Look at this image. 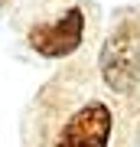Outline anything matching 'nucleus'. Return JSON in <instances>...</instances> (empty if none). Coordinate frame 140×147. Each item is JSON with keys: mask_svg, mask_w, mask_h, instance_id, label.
Segmentation results:
<instances>
[{"mask_svg": "<svg viewBox=\"0 0 140 147\" xmlns=\"http://www.w3.org/2000/svg\"><path fill=\"white\" fill-rule=\"evenodd\" d=\"M98 72L114 92L137 95L140 92V26L137 20H124L104 39L98 53Z\"/></svg>", "mask_w": 140, "mask_h": 147, "instance_id": "3", "label": "nucleus"}, {"mask_svg": "<svg viewBox=\"0 0 140 147\" xmlns=\"http://www.w3.org/2000/svg\"><path fill=\"white\" fill-rule=\"evenodd\" d=\"M94 30V7L88 0H42L26 23V42L42 59H72Z\"/></svg>", "mask_w": 140, "mask_h": 147, "instance_id": "2", "label": "nucleus"}, {"mask_svg": "<svg viewBox=\"0 0 140 147\" xmlns=\"http://www.w3.org/2000/svg\"><path fill=\"white\" fill-rule=\"evenodd\" d=\"M140 95L114 92L91 56H78L36 92L23 118V147H134Z\"/></svg>", "mask_w": 140, "mask_h": 147, "instance_id": "1", "label": "nucleus"}]
</instances>
